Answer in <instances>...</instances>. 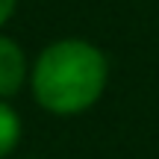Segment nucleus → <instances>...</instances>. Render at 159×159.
<instances>
[{
  "mask_svg": "<svg viewBox=\"0 0 159 159\" xmlns=\"http://www.w3.org/2000/svg\"><path fill=\"white\" fill-rule=\"evenodd\" d=\"M109 83V59L85 39H59L35 56L30 89L44 112L80 115L103 97Z\"/></svg>",
  "mask_w": 159,
  "mask_h": 159,
  "instance_id": "f257e3e1",
  "label": "nucleus"
},
{
  "mask_svg": "<svg viewBox=\"0 0 159 159\" xmlns=\"http://www.w3.org/2000/svg\"><path fill=\"white\" fill-rule=\"evenodd\" d=\"M27 56H24L21 44L9 35H0V100L18 94L27 83Z\"/></svg>",
  "mask_w": 159,
  "mask_h": 159,
  "instance_id": "f03ea898",
  "label": "nucleus"
},
{
  "mask_svg": "<svg viewBox=\"0 0 159 159\" xmlns=\"http://www.w3.org/2000/svg\"><path fill=\"white\" fill-rule=\"evenodd\" d=\"M21 142V118L6 100H0V159H6Z\"/></svg>",
  "mask_w": 159,
  "mask_h": 159,
  "instance_id": "7ed1b4c3",
  "label": "nucleus"
},
{
  "mask_svg": "<svg viewBox=\"0 0 159 159\" xmlns=\"http://www.w3.org/2000/svg\"><path fill=\"white\" fill-rule=\"evenodd\" d=\"M15 6H18V0H0V27L15 15Z\"/></svg>",
  "mask_w": 159,
  "mask_h": 159,
  "instance_id": "20e7f679",
  "label": "nucleus"
}]
</instances>
